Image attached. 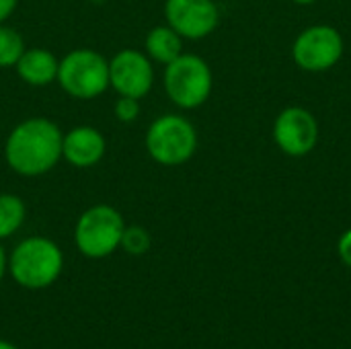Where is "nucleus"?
Segmentation results:
<instances>
[{
	"label": "nucleus",
	"mask_w": 351,
	"mask_h": 349,
	"mask_svg": "<svg viewBox=\"0 0 351 349\" xmlns=\"http://www.w3.org/2000/svg\"><path fill=\"white\" fill-rule=\"evenodd\" d=\"M64 132L47 117H27L16 123L4 142V160L21 177L49 173L62 158Z\"/></svg>",
	"instance_id": "obj_1"
},
{
	"label": "nucleus",
	"mask_w": 351,
	"mask_h": 349,
	"mask_svg": "<svg viewBox=\"0 0 351 349\" xmlns=\"http://www.w3.org/2000/svg\"><path fill=\"white\" fill-rule=\"evenodd\" d=\"M64 269L62 249L47 237L23 239L8 257L10 278L27 290H43L56 284Z\"/></svg>",
	"instance_id": "obj_2"
},
{
	"label": "nucleus",
	"mask_w": 351,
	"mask_h": 349,
	"mask_svg": "<svg viewBox=\"0 0 351 349\" xmlns=\"http://www.w3.org/2000/svg\"><path fill=\"white\" fill-rule=\"evenodd\" d=\"M56 80L74 99H97L109 88V60L90 47L72 49L60 60Z\"/></svg>",
	"instance_id": "obj_3"
},
{
	"label": "nucleus",
	"mask_w": 351,
	"mask_h": 349,
	"mask_svg": "<svg viewBox=\"0 0 351 349\" xmlns=\"http://www.w3.org/2000/svg\"><path fill=\"white\" fill-rule=\"evenodd\" d=\"M125 222L109 204H97L84 210L74 226V245L88 259H105L119 249Z\"/></svg>",
	"instance_id": "obj_4"
},
{
	"label": "nucleus",
	"mask_w": 351,
	"mask_h": 349,
	"mask_svg": "<svg viewBox=\"0 0 351 349\" xmlns=\"http://www.w3.org/2000/svg\"><path fill=\"white\" fill-rule=\"evenodd\" d=\"M197 148V134L189 119L169 113L156 117L146 132V150L150 158L165 167L187 163Z\"/></svg>",
	"instance_id": "obj_5"
},
{
	"label": "nucleus",
	"mask_w": 351,
	"mask_h": 349,
	"mask_svg": "<svg viewBox=\"0 0 351 349\" xmlns=\"http://www.w3.org/2000/svg\"><path fill=\"white\" fill-rule=\"evenodd\" d=\"M165 91L181 109L204 105L212 93L210 66L193 53H181L165 68Z\"/></svg>",
	"instance_id": "obj_6"
},
{
	"label": "nucleus",
	"mask_w": 351,
	"mask_h": 349,
	"mask_svg": "<svg viewBox=\"0 0 351 349\" xmlns=\"http://www.w3.org/2000/svg\"><path fill=\"white\" fill-rule=\"evenodd\" d=\"M154 82V68L146 51L119 49L109 60V86L119 97L142 99L150 93Z\"/></svg>",
	"instance_id": "obj_7"
},
{
	"label": "nucleus",
	"mask_w": 351,
	"mask_h": 349,
	"mask_svg": "<svg viewBox=\"0 0 351 349\" xmlns=\"http://www.w3.org/2000/svg\"><path fill=\"white\" fill-rule=\"evenodd\" d=\"M343 51L341 35L333 27H311L298 35L294 43V60L300 68L321 72L337 64Z\"/></svg>",
	"instance_id": "obj_8"
},
{
	"label": "nucleus",
	"mask_w": 351,
	"mask_h": 349,
	"mask_svg": "<svg viewBox=\"0 0 351 349\" xmlns=\"http://www.w3.org/2000/svg\"><path fill=\"white\" fill-rule=\"evenodd\" d=\"M165 16L181 37L202 39L218 25V8L212 0H167Z\"/></svg>",
	"instance_id": "obj_9"
},
{
	"label": "nucleus",
	"mask_w": 351,
	"mask_h": 349,
	"mask_svg": "<svg viewBox=\"0 0 351 349\" xmlns=\"http://www.w3.org/2000/svg\"><path fill=\"white\" fill-rule=\"evenodd\" d=\"M274 136L278 146L290 154V156H304L308 154L319 138V128L315 117L300 109V107H290L280 113L276 119Z\"/></svg>",
	"instance_id": "obj_10"
},
{
	"label": "nucleus",
	"mask_w": 351,
	"mask_h": 349,
	"mask_svg": "<svg viewBox=\"0 0 351 349\" xmlns=\"http://www.w3.org/2000/svg\"><path fill=\"white\" fill-rule=\"evenodd\" d=\"M107 152L105 136L93 125H76L64 134L62 158L76 169H88L101 163Z\"/></svg>",
	"instance_id": "obj_11"
},
{
	"label": "nucleus",
	"mask_w": 351,
	"mask_h": 349,
	"mask_svg": "<svg viewBox=\"0 0 351 349\" xmlns=\"http://www.w3.org/2000/svg\"><path fill=\"white\" fill-rule=\"evenodd\" d=\"M60 60L45 47H29L23 51L14 70L19 78L29 86H47L58 78Z\"/></svg>",
	"instance_id": "obj_12"
},
{
	"label": "nucleus",
	"mask_w": 351,
	"mask_h": 349,
	"mask_svg": "<svg viewBox=\"0 0 351 349\" xmlns=\"http://www.w3.org/2000/svg\"><path fill=\"white\" fill-rule=\"evenodd\" d=\"M144 49L150 60L167 66L183 53V37L169 25H160L148 31Z\"/></svg>",
	"instance_id": "obj_13"
},
{
	"label": "nucleus",
	"mask_w": 351,
	"mask_h": 349,
	"mask_svg": "<svg viewBox=\"0 0 351 349\" xmlns=\"http://www.w3.org/2000/svg\"><path fill=\"white\" fill-rule=\"evenodd\" d=\"M27 218L25 202L14 193H0V241L12 237Z\"/></svg>",
	"instance_id": "obj_14"
},
{
	"label": "nucleus",
	"mask_w": 351,
	"mask_h": 349,
	"mask_svg": "<svg viewBox=\"0 0 351 349\" xmlns=\"http://www.w3.org/2000/svg\"><path fill=\"white\" fill-rule=\"evenodd\" d=\"M25 41L21 33L4 23H0V68H14L25 51Z\"/></svg>",
	"instance_id": "obj_15"
},
{
	"label": "nucleus",
	"mask_w": 351,
	"mask_h": 349,
	"mask_svg": "<svg viewBox=\"0 0 351 349\" xmlns=\"http://www.w3.org/2000/svg\"><path fill=\"white\" fill-rule=\"evenodd\" d=\"M119 249H123L132 257L146 255L150 251V234H148V230L144 226H138V224H132V226L125 224Z\"/></svg>",
	"instance_id": "obj_16"
},
{
	"label": "nucleus",
	"mask_w": 351,
	"mask_h": 349,
	"mask_svg": "<svg viewBox=\"0 0 351 349\" xmlns=\"http://www.w3.org/2000/svg\"><path fill=\"white\" fill-rule=\"evenodd\" d=\"M115 117L121 123H132L140 117V99H132V97H119L115 101Z\"/></svg>",
	"instance_id": "obj_17"
},
{
	"label": "nucleus",
	"mask_w": 351,
	"mask_h": 349,
	"mask_svg": "<svg viewBox=\"0 0 351 349\" xmlns=\"http://www.w3.org/2000/svg\"><path fill=\"white\" fill-rule=\"evenodd\" d=\"M337 249H339V257L343 259V263L351 267V230H348V232L339 239Z\"/></svg>",
	"instance_id": "obj_18"
},
{
	"label": "nucleus",
	"mask_w": 351,
	"mask_h": 349,
	"mask_svg": "<svg viewBox=\"0 0 351 349\" xmlns=\"http://www.w3.org/2000/svg\"><path fill=\"white\" fill-rule=\"evenodd\" d=\"M19 0H0V23H4L16 8Z\"/></svg>",
	"instance_id": "obj_19"
},
{
	"label": "nucleus",
	"mask_w": 351,
	"mask_h": 349,
	"mask_svg": "<svg viewBox=\"0 0 351 349\" xmlns=\"http://www.w3.org/2000/svg\"><path fill=\"white\" fill-rule=\"evenodd\" d=\"M6 272H8V257H6V253H4V249L0 245V282L4 280V274Z\"/></svg>",
	"instance_id": "obj_20"
},
{
	"label": "nucleus",
	"mask_w": 351,
	"mask_h": 349,
	"mask_svg": "<svg viewBox=\"0 0 351 349\" xmlns=\"http://www.w3.org/2000/svg\"><path fill=\"white\" fill-rule=\"evenodd\" d=\"M0 349H19L16 346H12L10 341H4V339H0Z\"/></svg>",
	"instance_id": "obj_21"
},
{
	"label": "nucleus",
	"mask_w": 351,
	"mask_h": 349,
	"mask_svg": "<svg viewBox=\"0 0 351 349\" xmlns=\"http://www.w3.org/2000/svg\"><path fill=\"white\" fill-rule=\"evenodd\" d=\"M294 2H298V4H308V2H315V0H294Z\"/></svg>",
	"instance_id": "obj_22"
},
{
	"label": "nucleus",
	"mask_w": 351,
	"mask_h": 349,
	"mask_svg": "<svg viewBox=\"0 0 351 349\" xmlns=\"http://www.w3.org/2000/svg\"><path fill=\"white\" fill-rule=\"evenodd\" d=\"M93 2H103V0H93Z\"/></svg>",
	"instance_id": "obj_23"
}]
</instances>
